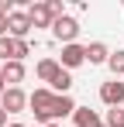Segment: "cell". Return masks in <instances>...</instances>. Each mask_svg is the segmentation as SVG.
<instances>
[{
	"instance_id": "6da1fadb",
	"label": "cell",
	"mask_w": 124,
	"mask_h": 127,
	"mask_svg": "<svg viewBox=\"0 0 124 127\" xmlns=\"http://www.w3.org/2000/svg\"><path fill=\"white\" fill-rule=\"evenodd\" d=\"M52 34H55V41H62V45H76V38H79V21L69 17V14H62V17H55V24H52Z\"/></svg>"
},
{
	"instance_id": "7a4b0ae2",
	"label": "cell",
	"mask_w": 124,
	"mask_h": 127,
	"mask_svg": "<svg viewBox=\"0 0 124 127\" xmlns=\"http://www.w3.org/2000/svg\"><path fill=\"white\" fill-rule=\"evenodd\" d=\"M0 106H3L7 113H24V106H28V93H24L21 86H7L3 96H0Z\"/></svg>"
},
{
	"instance_id": "3957f363",
	"label": "cell",
	"mask_w": 124,
	"mask_h": 127,
	"mask_svg": "<svg viewBox=\"0 0 124 127\" xmlns=\"http://www.w3.org/2000/svg\"><path fill=\"white\" fill-rule=\"evenodd\" d=\"M28 31H31V17H28V10H14V14L7 17V34L28 41Z\"/></svg>"
},
{
	"instance_id": "277c9868",
	"label": "cell",
	"mask_w": 124,
	"mask_h": 127,
	"mask_svg": "<svg viewBox=\"0 0 124 127\" xmlns=\"http://www.w3.org/2000/svg\"><path fill=\"white\" fill-rule=\"evenodd\" d=\"M86 62V45H62V59L59 65L69 72V69H79V65Z\"/></svg>"
},
{
	"instance_id": "5b68a950",
	"label": "cell",
	"mask_w": 124,
	"mask_h": 127,
	"mask_svg": "<svg viewBox=\"0 0 124 127\" xmlns=\"http://www.w3.org/2000/svg\"><path fill=\"white\" fill-rule=\"evenodd\" d=\"M100 100L107 106H124V83L121 79H110V83L100 86Z\"/></svg>"
},
{
	"instance_id": "8992f818",
	"label": "cell",
	"mask_w": 124,
	"mask_h": 127,
	"mask_svg": "<svg viewBox=\"0 0 124 127\" xmlns=\"http://www.w3.org/2000/svg\"><path fill=\"white\" fill-rule=\"evenodd\" d=\"M28 17H31V28H52L55 24V14L48 10V3H31Z\"/></svg>"
},
{
	"instance_id": "52a82bcc",
	"label": "cell",
	"mask_w": 124,
	"mask_h": 127,
	"mask_svg": "<svg viewBox=\"0 0 124 127\" xmlns=\"http://www.w3.org/2000/svg\"><path fill=\"white\" fill-rule=\"evenodd\" d=\"M107 59H110V48L103 41H90L86 45V62L90 65H107Z\"/></svg>"
},
{
	"instance_id": "ba28073f",
	"label": "cell",
	"mask_w": 124,
	"mask_h": 127,
	"mask_svg": "<svg viewBox=\"0 0 124 127\" xmlns=\"http://www.w3.org/2000/svg\"><path fill=\"white\" fill-rule=\"evenodd\" d=\"M72 113H76V103H72V96H55V100H52V120L72 117Z\"/></svg>"
},
{
	"instance_id": "9c48e42d",
	"label": "cell",
	"mask_w": 124,
	"mask_h": 127,
	"mask_svg": "<svg viewBox=\"0 0 124 127\" xmlns=\"http://www.w3.org/2000/svg\"><path fill=\"white\" fill-rule=\"evenodd\" d=\"M72 120H76V127H100L103 124L100 117H97V110H90V106H76Z\"/></svg>"
},
{
	"instance_id": "30bf717a",
	"label": "cell",
	"mask_w": 124,
	"mask_h": 127,
	"mask_svg": "<svg viewBox=\"0 0 124 127\" xmlns=\"http://www.w3.org/2000/svg\"><path fill=\"white\" fill-rule=\"evenodd\" d=\"M0 72H3V83L7 86H17L21 79H24V62H3Z\"/></svg>"
},
{
	"instance_id": "8fae6325",
	"label": "cell",
	"mask_w": 124,
	"mask_h": 127,
	"mask_svg": "<svg viewBox=\"0 0 124 127\" xmlns=\"http://www.w3.org/2000/svg\"><path fill=\"white\" fill-rule=\"evenodd\" d=\"M48 89H52L55 96H69V89H72V76H69L65 69H59V76L48 83Z\"/></svg>"
},
{
	"instance_id": "7c38bea8",
	"label": "cell",
	"mask_w": 124,
	"mask_h": 127,
	"mask_svg": "<svg viewBox=\"0 0 124 127\" xmlns=\"http://www.w3.org/2000/svg\"><path fill=\"white\" fill-rule=\"evenodd\" d=\"M59 69H62V65L55 62V59H41L35 72H38V79H41V83H52V79L59 76Z\"/></svg>"
},
{
	"instance_id": "4fadbf2b",
	"label": "cell",
	"mask_w": 124,
	"mask_h": 127,
	"mask_svg": "<svg viewBox=\"0 0 124 127\" xmlns=\"http://www.w3.org/2000/svg\"><path fill=\"white\" fill-rule=\"evenodd\" d=\"M28 55H31V45L21 38H10V62H24Z\"/></svg>"
},
{
	"instance_id": "5bb4252c",
	"label": "cell",
	"mask_w": 124,
	"mask_h": 127,
	"mask_svg": "<svg viewBox=\"0 0 124 127\" xmlns=\"http://www.w3.org/2000/svg\"><path fill=\"white\" fill-rule=\"evenodd\" d=\"M103 127H124V106H110L103 117Z\"/></svg>"
},
{
	"instance_id": "9a60e30c",
	"label": "cell",
	"mask_w": 124,
	"mask_h": 127,
	"mask_svg": "<svg viewBox=\"0 0 124 127\" xmlns=\"http://www.w3.org/2000/svg\"><path fill=\"white\" fill-rule=\"evenodd\" d=\"M107 69L114 72V79H117V76H124V48H121V52H110V59H107Z\"/></svg>"
},
{
	"instance_id": "2e32d148",
	"label": "cell",
	"mask_w": 124,
	"mask_h": 127,
	"mask_svg": "<svg viewBox=\"0 0 124 127\" xmlns=\"http://www.w3.org/2000/svg\"><path fill=\"white\" fill-rule=\"evenodd\" d=\"M0 62H10V34L0 38Z\"/></svg>"
},
{
	"instance_id": "e0dca14e",
	"label": "cell",
	"mask_w": 124,
	"mask_h": 127,
	"mask_svg": "<svg viewBox=\"0 0 124 127\" xmlns=\"http://www.w3.org/2000/svg\"><path fill=\"white\" fill-rule=\"evenodd\" d=\"M0 38H7V17L0 14Z\"/></svg>"
},
{
	"instance_id": "ac0fdd59",
	"label": "cell",
	"mask_w": 124,
	"mask_h": 127,
	"mask_svg": "<svg viewBox=\"0 0 124 127\" xmlns=\"http://www.w3.org/2000/svg\"><path fill=\"white\" fill-rule=\"evenodd\" d=\"M0 127H7V110L0 106Z\"/></svg>"
},
{
	"instance_id": "d6986e66",
	"label": "cell",
	"mask_w": 124,
	"mask_h": 127,
	"mask_svg": "<svg viewBox=\"0 0 124 127\" xmlns=\"http://www.w3.org/2000/svg\"><path fill=\"white\" fill-rule=\"evenodd\" d=\"M3 89H7V83H3V72H0V96H3Z\"/></svg>"
},
{
	"instance_id": "ffe728a7",
	"label": "cell",
	"mask_w": 124,
	"mask_h": 127,
	"mask_svg": "<svg viewBox=\"0 0 124 127\" xmlns=\"http://www.w3.org/2000/svg\"><path fill=\"white\" fill-rule=\"evenodd\" d=\"M7 127H24V124H7Z\"/></svg>"
},
{
	"instance_id": "44dd1931",
	"label": "cell",
	"mask_w": 124,
	"mask_h": 127,
	"mask_svg": "<svg viewBox=\"0 0 124 127\" xmlns=\"http://www.w3.org/2000/svg\"><path fill=\"white\" fill-rule=\"evenodd\" d=\"M48 127H62V124H48Z\"/></svg>"
},
{
	"instance_id": "7402d4cb",
	"label": "cell",
	"mask_w": 124,
	"mask_h": 127,
	"mask_svg": "<svg viewBox=\"0 0 124 127\" xmlns=\"http://www.w3.org/2000/svg\"><path fill=\"white\" fill-rule=\"evenodd\" d=\"M100 127H103V124H100Z\"/></svg>"
}]
</instances>
